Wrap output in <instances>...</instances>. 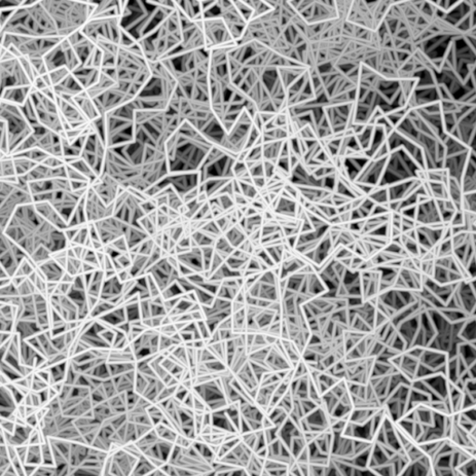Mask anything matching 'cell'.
I'll list each match as a JSON object with an SVG mask.
<instances>
[{
  "mask_svg": "<svg viewBox=\"0 0 476 476\" xmlns=\"http://www.w3.org/2000/svg\"><path fill=\"white\" fill-rule=\"evenodd\" d=\"M44 5L55 21L62 39L81 32L91 20L98 3L83 0H44Z\"/></svg>",
  "mask_w": 476,
  "mask_h": 476,
  "instance_id": "2",
  "label": "cell"
},
{
  "mask_svg": "<svg viewBox=\"0 0 476 476\" xmlns=\"http://www.w3.org/2000/svg\"><path fill=\"white\" fill-rule=\"evenodd\" d=\"M0 34L24 35L36 39L60 38L57 24L44 0H2Z\"/></svg>",
  "mask_w": 476,
  "mask_h": 476,
  "instance_id": "1",
  "label": "cell"
},
{
  "mask_svg": "<svg viewBox=\"0 0 476 476\" xmlns=\"http://www.w3.org/2000/svg\"><path fill=\"white\" fill-rule=\"evenodd\" d=\"M2 48L8 50L16 57L29 59L45 58L61 42V38L36 39L30 36L0 34Z\"/></svg>",
  "mask_w": 476,
  "mask_h": 476,
  "instance_id": "3",
  "label": "cell"
}]
</instances>
